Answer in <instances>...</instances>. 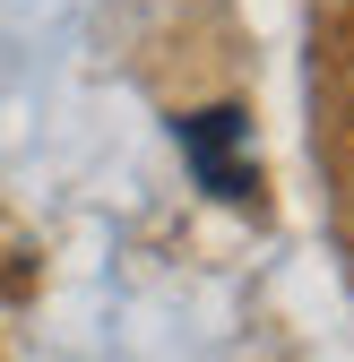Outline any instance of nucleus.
I'll list each match as a JSON object with an SVG mask.
<instances>
[{"label":"nucleus","mask_w":354,"mask_h":362,"mask_svg":"<svg viewBox=\"0 0 354 362\" xmlns=\"http://www.w3.org/2000/svg\"><path fill=\"white\" fill-rule=\"evenodd\" d=\"M173 139H182V156H190V173H199V190L234 199V207L259 190V164H251V112H242V104H216V112L173 121Z\"/></svg>","instance_id":"f257e3e1"}]
</instances>
